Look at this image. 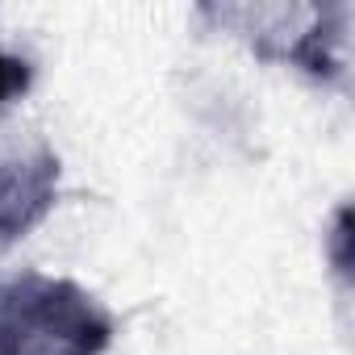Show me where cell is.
I'll return each instance as SVG.
<instances>
[{
  "label": "cell",
  "mask_w": 355,
  "mask_h": 355,
  "mask_svg": "<svg viewBox=\"0 0 355 355\" xmlns=\"http://www.w3.org/2000/svg\"><path fill=\"white\" fill-rule=\"evenodd\" d=\"M30 84H34V67H30V59L0 51V109L13 105L17 96H26Z\"/></svg>",
  "instance_id": "3957f363"
},
{
  "label": "cell",
  "mask_w": 355,
  "mask_h": 355,
  "mask_svg": "<svg viewBox=\"0 0 355 355\" xmlns=\"http://www.w3.org/2000/svg\"><path fill=\"white\" fill-rule=\"evenodd\" d=\"M113 318L63 276L21 272L0 280V355H101Z\"/></svg>",
  "instance_id": "6da1fadb"
},
{
  "label": "cell",
  "mask_w": 355,
  "mask_h": 355,
  "mask_svg": "<svg viewBox=\"0 0 355 355\" xmlns=\"http://www.w3.org/2000/svg\"><path fill=\"white\" fill-rule=\"evenodd\" d=\"M59 197V155L34 146L0 163V247L26 239Z\"/></svg>",
  "instance_id": "7a4b0ae2"
}]
</instances>
